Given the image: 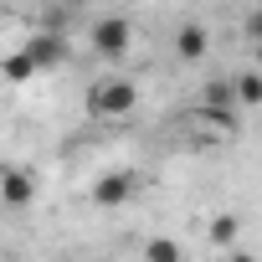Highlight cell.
I'll use <instances>...</instances> for the list:
<instances>
[{"mask_svg": "<svg viewBox=\"0 0 262 262\" xmlns=\"http://www.w3.org/2000/svg\"><path fill=\"white\" fill-rule=\"evenodd\" d=\"M206 52H211V31H206L201 21H185V26L175 31V57H180V62H206Z\"/></svg>", "mask_w": 262, "mask_h": 262, "instance_id": "8992f818", "label": "cell"}, {"mask_svg": "<svg viewBox=\"0 0 262 262\" xmlns=\"http://www.w3.org/2000/svg\"><path fill=\"white\" fill-rule=\"evenodd\" d=\"M0 195H6V206H11V211L31 206V195H36V180H31V170H21V165H6V175H0Z\"/></svg>", "mask_w": 262, "mask_h": 262, "instance_id": "5b68a950", "label": "cell"}, {"mask_svg": "<svg viewBox=\"0 0 262 262\" xmlns=\"http://www.w3.org/2000/svg\"><path fill=\"white\" fill-rule=\"evenodd\" d=\"M221 262H257V257H252V252H242V247H231V252H226Z\"/></svg>", "mask_w": 262, "mask_h": 262, "instance_id": "7c38bea8", "label": "cell"}, {"mask_svg": "<svg viewBox=\"0 0 262 262\" xmlns=\"http://www.w3.org/2000/svg\"><path fill=\"white\" fill-rule=\"evenodd\" d=\"M72 262H77V257H72Z\"/></svg>", "mask_w": 262, "mask_h": 262, "instance_id": "5bb4252c", "label": "cell"}, {"mask_svg": "<svg viewBox=\"0 0 262 262\" xmlns=\"http://www.w3.org/2000/svg\"><path fill=\"white\" fill-rule=\"evenodd\" d=\"M144 262H185V247L175 236H149L144 242Z\"/></svg>", "mask_w": 262, "mask_h": 262, "instance_id": "9c48e42d", "label": "cell"}, {"mask_svg": "<svg viewBox=\"0 0 262 262\" xmlns=\"http://www.w3.org/2000/svg\"><path fill=\"white\" fill-rule=\"evenodd\" d=\"M242 36H247V47L262 52V11H247V16H242Z\"/></svg>", "mask_w": 262, "mask_h": 262, "instance_id": "8fae6325", "label": "cell"}, {"mask_svg": "<svg viewBox=\"0 0 262 262\" xmlns=\"http://www.w3.org/2000/svg\"><path fill=\"white\" fill-rule=\"evenodd\" d=\"M231 88H236V108H262V72H257V67L236 72Z\"/></svg>", "mask_w": 262, "mask_h": 262, "instance_id": "52a82bcc", "label": "cell"}, {"mask_svg": "<svg viewBox=\"0 0 262 262\" xmlns=\"http://www.w3.org/2000/svg\"><path fill=\"white\" fill-rule=\"evenodd\" d=\"M134 195H139V175L134 170H103L93 180V190H88V201L103 206V211H118V206H128Z\"/></svg>", "mask_w": 262, "mask_h": 262, "instance_id": "3957f363", "label": "cell"}, {"mask_svg": "<svg viewBox=\"0 0 262 262\" xmlns=\"http://www.w3.org/2000/svg\"><path fill=\"white\" fill-rule=\"evenodd\" d=\"M236 231H242V216H236V211H221V216H211V221H206V236H211L216 247H231V242H236Z\"/></svg>", "mask_w": 262, "mask_h": 262, "instance_id": "ba28073f", "label": "cell"}, {"mask_svg": "<svg viewBox=\"0 0 262 262\" xmlns=\"http://www.w3.org/2000/svg\"><path fill=\"white\" fill-rule=\"evenodd\" d=\"M11 262H16V257H11Z\"/></svg>", "mask_w": 262, "mask_h": 262, "instance_id": "4fadbf2b", "label": "cell"}, {"mask_svg": "<svg viewBox=\"0 0 262 262\" xmlns=\"http://www.w3.org/2000/svg\"><path fill=\"white\" fill-rule=\"evenodd\" d=\"M88 47L103 62H123L128 52H134V21H128V16H98L88 26Z\"/></svg>", "mask_w": 262, "mask_h": 262, "instance_id": "7a4b0ae2", "label": "cell"}, {"mask_svg": "<svg viewBox=\"0 0 262 262\" xmlns=\"http://www.w3.org/2000/svg\"><path fill=\"white\" fill-rule=\"evenodd\" d=\"M26 52H31L36 72H57V67H67V36H62V31H36V36L26 41Z\"/></svg>", "mask_w": 262, "mask_h": 262, "instance_id": "277c9868", "label": "cell"}, {"mask_svg": "<svg viewBox=\"0 0 262 262\" xmlns=\"http://www.w3.org/2000/svg\"><path fill=\"white\" fill-rule=\"evenodd\" d=\"M134 108H139V82H134V77H123V72H108V77H98V82L88 88V113L103 118V123L128 118Z\"/></svg>", "mask_w": 262, "mask_h": 262, "instance_id": "6da1fadb", "label": "cell"}, {"mask_svg": "<svg viewBox=\"0 0 262 262\" xmlns=\"http://www.w3.org/2000/svg\"><path fill=\"white\" fill-rule=\"evenodd\" d=\"M26 77H36V62H31L26 47H16V52L6 57V82H26Z\"/></svg>", "mask_w": 262, "mask_h": 262, "instance_id": "30bf717a", "label": "cell"}]
</instances>
